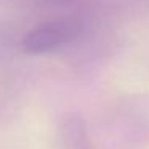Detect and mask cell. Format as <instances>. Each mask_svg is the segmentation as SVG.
I'll return each mask as SVG.
<instances>
[{
	"label": "cell",
	"mask_w": 149,
	"mask_h": 149,
	"mask_svg": "<svg viewBox=\"0 0 149 149\" xmlns=\"http://www.w3.org/2000/svg\"><path fill=\"white\" fill-rule=\"evenodd\" d=\"M75 34V26L68 21L43 23L24 34L21 39V48L29 55L52 53L69 43Z\"/></svg>",
	"instance_id": "6da1fadb"
}]
</instances>
